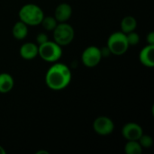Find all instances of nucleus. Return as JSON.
I'll return each mask as SVG.
<instances>
[{
	"label": "nucleus",
	"mask_w": 154,
	"mask_h": 154,
	"mask_svg": "<svg viewBox=\"0 0 154 154\" xmlns=\"http://www.w3.org/2000/svg\"><path fill=\"white\" fill-rule=\"evenodd\" d=\"M71 71L69 68L60 62H53L48 69L45 75V83L47 87L53 91H60L67 88L71 81Z\"/></svg>",
	"instance_id": "1"
},
{
	"label": "nucleus",
	"mask_w": 154,
	"mask_h": 154,
	"mask_svg": "<svg viewBox=\"0 0 154 154\" xmlns=\"http://www.w3.org/2000/svg\"><path fill=\"white\" fill-rule=\"evenodd\" d=\"M20 21L28 26H37L44 16L42 9L35 4H26L21 7L18 13Z\"/></svg>",
	"instance_id": "2"
},
{
	"label": "nucleus",
	"mask_w": 154,
	"mask_h": 154,
	"mask_svg": "<svg viewBox=\"0 0 154 154\" xmlns=\"http://www.w3.org/2000/svg\"><path fill=\"white\" fill-rule=\"evenodd\" d=\"M38 55L46 62H57L62 56V49L54 41H47L38 45Z\"/></svg>",
	"instance_id": "3"
},
{
	"label": "nucleus",
	"mask_w": 154,
	"mask_h": 154,
	"mask_svg": "<svg viewBox=\"0 0 154 154\" xmlns=\"http://www.w3.org/2000/svg\"><path fill=\"white\" fill-rule=\"evenodd\" d=\"M106 47L111 54L116 56L124 55L130 47L126 39V34L123 32H115L110 34L107 39Z\"/></svg>",
	"instance_id": "4"
},
{
	"label": "nucleus",
	"mask_w": 154,
	"mask_h": 154,
	"mask_svg": "<svg viewBox=\"0 0 154 154\" xmlns=\"http://www.w3.org/2000/svg\"><path fill=\"white\" fill-rule=\"evenodd\" d=\"M53 32V39L56 43L59 45L66 46L72 42L75 37L74 28L66 23H59Z\"/></svg>",
	"instance_id": "5"
},
{
	"label": "nucleus",
	"mask_w": 154,
	"mask_h": 154,
	"mask_svg": "<svg viewBox=\"0 0 154 154\" xmlns=\"http://www.w3.org/2000/svg\"><path fill=\"white\" fill-rule=\"evenodd\" d=\"M102 58L103 56L101 53V49L93 45L87 47L81 54L82 63L88 68H94L97 66Z\"/></svg>",
	"instance_id": "6"
},
{
	"label": "nucleus",
	"mask_w": 154,
	"mask_h": 154,
	"mask_svg": "<svg viewBox=\"0 0 154 154\" xmlns=\"http://www.w3.org/2000/svg\"><path fill=\"white\" fill-rule=\"evenodd\" d=\"M93 130L98 135L106 136L114 132L115 124L113 120L107 116H98L93 122Z\"/></svg>",
	"instance_id": "7"
},
{
	"label": "nucleus",
	"mask_w": 154,
	"mask_h": 154,
	"mask_svg": "<svg viewBox=\"0 0 154 154\" xmlns=\"http://www.w3.org/2000/svg\"><path fill=\"white\" fill-rule=\"evenodd\" d=\"M143 134L142 126L136 123H127L122 128V135L127 141H138Z\"/></svg>",
	"instance_id": "8"
},
{
	"label": "nucleus",
	"mask_w": 154,
	"mask_h": 154,
	"mask_svg": "<svg viewBox=\"0 0 154 154\" xmlns=\"http://www.w3.org/2000/svg\"><path fill=\"white\" fill-rule=\"evenodd\" d=\"M140 62L147 67L152 68L154 66V44H147L142 49L139 54Z\"/></svg>",
	"instance_id": "9"
},
{
	"label": "nucleus",
	"mask_w": 154,
	"mask_h": 154,
	"mask_svg": "<svg viewBox=\"0 0 154 154\" xmlns=\"http://www.w3.org/2000/svg\"><path fill=\"white\" fill-rule=\"evenodd\" d=\"M72 15V7L68 3L60 4L54 12V17L58 23H66Z\"/></svg>",
	"instance_id": "10"
},
{
	"label": "nucleus",
	"mask_w": 154,
	"mask_h": 154,
	"mask_svg": "<svg viewBox=\"0 0 154 154\" xmlns=\"http://www.w3.org/2000/svg\"><path fill=\"white\" fill-rule=\"evenodd\" d=\"M19 52L23 60H33L38 56V45L33 42H25L21 46Z\"/></svg>",
	"instance_id": "11"
},
{
	"label": "nucleus",
	"mask_w": 154,
	"mask_h": 154,
	"mask_svg": "<svg viewBox=\"0 0 154 154\" xmlns=\"http://www.w3.org/2000/svg\"><path fill=\"white\" fill-rule=\"evenodd\" d=\"M14 85L12 75L6 72L0 73V93L6 94L10 92Z\"/></svg>",
	"instance_id": "12"
},
{
	"label": "nucleus",
	"mask_w": 154,
	"mask_h": 154,
	"mask_svg": "<svg viewBox=\"0 0 154 154\" xmlns=\"http://www.w3.org/2000/svg\"><path fill=\"white\" fill-rule=\"evenodd\" d=\"M12 33L14 39L19 41L23 40L26 38L28 34V25L22 21H18L14 24L12 29Z\"/></svg>",
	"instance_id": "13"
},
{
	"label": "nucleus",
	"mask_w": 154,
	"mask_h": 154,
	"mask_svg": "<svg viewBox=\"0 0 154 154\" xmlns=\"http://www.w3.org/2000/svg\"><path fill=\"white\" fill-rule=\"evenodd\" d=\"M136 27H137V21L132 15H126L121 21V32H123L125 34L130 32L135 31Z\"/></svg>",
	"instance_id": "14"
},
{
	"label": "nucleus",
	"mask_w": 154,
	"mask_h": 154,
	"mask_svg": "<svg viewBox=\"0 0 154 154\" xmlns=\"http://www.w3.org/2000/svg\"><path fill=\"white\" fill-rule=\"evenodd\" d=\"M125 152L126 154H141L143 147L138 141H127L125 145Z\"/></svg>",
	"instance_id": "15"
},
{
	"label": "nucleus",
	"mask_w": 154,
	"mask_h": 154,
	"mask_svg": "<svg viewBox=\"0 0 154 154\" xmlns=\"http://www.w3.org/2000/svg\"><path fill=\"white\" fill-rule=\"evenodd\" d=\"M58 23H59L55 19V17L51 16V15H48V16L44 15L42 22H41V24L42 25L43 29H45L46 31H53Z\"/></svg>",
	"instance_id": "16"
},
{
	"label": "nucleus",
	"mask_w": 154,
	"mask_h": 154,
	"mask_svg": "<svg viewBox=\"0 0 154 154\" xmlns=\"http://www.w3.org/2000/svg\"><path fill=\"white\" fill-rule=\"evenodd\" d=\"M138 142L141 144V146L143 147V148L149 149V148H151L153 145V139H152V137L150 136V135H147V134H143L139 138Z\"/></svg>",
	"instance_id": "17"
},
{
	"label": "nucleus",
	"mask_w": 154,
	"mask_h": 154,
	"mask_svg": "<svg viewBox=\"0 0 154 154\" xmlns=\"http://www.w3.org/2000/svg\"><path fill=\"white\" fill-rule=\"evenodd\" d=\"M126 39H127L129 46H135L140 42V36L134 31L126 33Z\"/></svg>",
	"instance_id": "18"
},
{
	"label": "nucleus",
	"mask_w": 154,
	"mask_h": 154,
	"mask_svg": "<svg viewBox=\"0 0 154 154\" xmlns=\"http://www.w3.org/2000/svg\"><path fill=\"white\" fill-rule=\"evenodd\" d=\"M47 41H49L48 35L45 32H40L39 34H37L36 36V44L37 45H41L44 42H46Z\"/></svg>",
	"instance_id": "19"
},
{
	"label": "nucleus",
	"mask_w": 154,
	"mask_h": 154,
	"mask_svg": "<svg viewBox=\"0 0 154 154\" xmlns=\"http://www.w3.org/2000/svg\"><path fill=\"white\" fill-rule=\"evenodd\" d=\"M146 42L147 44H154V32H150L146 36Z\"/></svg>",
	"instance_id": "20"
},
{
	"label": "nucleus",
	"mask_w": 154,
	"mask_h": 154,
	"mask_svg": "<svg viewBox=\"0 0 154 154\" xmlns=\"http://www.w3.org/2000/svg\"><path fill=\"white\" fill-rule=\"evenodd\" d=\"M6 153V152H5V150L4 149V147L2 146V145H0V154H5Z\"/></svg>",
	"instance_id": "21"
},
{
	"label": "nucleus",
	"mask_w": 154,
	"mask_h": 154,
	"mask_svg": "<svg viewBox=\"0 0 154 154\" xmlns=\"http://www.w3.org/2000/svg\"><path fill=\"white\" fill-rule=\"evenodd\" d=\"M48 154L49 152H46V151H39V152H36V154Z\"/></svg>",
	"instance_id": "22"
}]
</instances>
